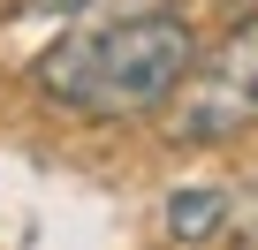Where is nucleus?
Here are the masks:
<instances>
[{
	"instance_id": "2",
	"label": "nucleus",
	"mask_w": 258,
	"mask_h": 250,
	"mask_svg": "<svg viewBox=\"0 0 258 250\" xmlns=\"http://www.w3.org/2000/svg\"><path fill=\"white\" fill-rule=\"evenodd\" d=\"M243 129H258V16H235V31L213 53H198L167 99V137L190 152L235 144Z\"/></svg>"
},
{
	"instance_id": "1",
	"label": "nucleus",
	"mask_w": 258,
	"mask_h": 250,
	"mask_svg": "<svg viewBox=\"0 0 258 250\" xmlns=\"http://www.w3.org/2000/svg\"><path fill=\"white\" fill-rule=\"evenodd\" d=\"M190 61H198V31L175 8H145V16L61 38L38 61V91L91 114V121H137V114H160L175 99Z\"/></svg>"
},
{
	"instance_id": "3",
	"label": "nucleus",
	"mask_w": 258,
	"mask_h": 250,
	"mask_svg": "<svg viewBox=\"0 0 258 250\" xmlns=\"http://www.w3.org/2000/svg\"><path fill=\"white\" fill-rule=\"evenodd\" d=\"M220 227H228V190L198 182V190H175V197H167V235H175V242H205V235H220Z\"/></svg>"
},
{
	"instance_id": "4",
	"label": "nucleus",
	"mask_w": 258,
	"mask_h": 250,
	"mask_svg": "<svg viewBox=\"0 0 258 250\" xmlns=\"http://www.w3.org/2000/svg\"><path fill=\"white\" fill-rule=\"evenodd\" d=\"M76 8H91V0H23V16H76Z\"/></svg>"
},
{
	"instance_id": "5",
	"label": "nucleus",
	"mask_w": 258,
	"mask_h": 250,
	"mask_svg": "<svg viewBox=\"0 0 258 250\" xmlns=\"http://www.w3.org/2000/svg\"><path fill=\"white\" fill-rule=\"evenodd\" d=\"M220 8H228V23H235V16H258V0H220Z\"/></svg>"
}]
</instances>
